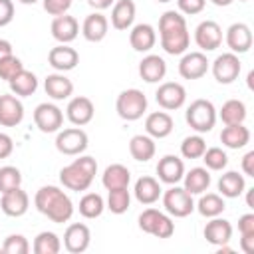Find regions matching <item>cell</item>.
Instances as JSON below:
<instances>
[{"mask_svg": "<svg viewBox=\"0 0 254 254\" xmlns=\"http://www.w3.org/2000/svg\"><path fill=\"white\" fill-rule=\"evenodd\" d=\"M159 40L161 48L169 56H183L190 46V34L187 20L179 10H167L159 18Z\"/></svg>", "mask_w": 254, "mask_h": 254, "instance_id": "obj_1", "label": "cell"}, {"mask_svg": "<svg viewBox=\"0 0 254 254\" xmlns=\"http://www.w3.org/2000/svg\"><path fill=\"white\" fill-rule=\"evenodd\" d=\"M34 204L38 212L48 216V220L56 224H64L73 216V202L71 198L56 185H46L36 190Z\"/></svg>", "mask_w": 254, "mask_h": 254, "instance_id": "obj_2", "label": "cell"}, {"mask_svg": "<svg viewBox=\"0 0 254 254\" xmlns=\"http://www.w3.org/2000/svg\"><path fill=\"white\" fill-rule=\"evenodd\" d=\"M97 175V161L89 155H77V159H73L69 165H65L60 171V183L75 192L87 190L93 183Z\"/></svg>", "mask_w": 254, "mask_h": 254, "instance_id": "obj_3", "label": "cell"}, {"mask_svg": "<svg viewBox=\"0 0 254 254\" xmlns=\"http://www.w3.org/2000/svg\"><path fill=\"white\" fill-rule=\"evenodd\" d=\"M185 119L189 123L190 129H194L196 133H208L212 131V127L216 125V107L212 101L208 99H194L187 111H185Z\"/></svg>", "mask_w": 254, "mask_h": 254, "instance_id": "obj_4", "label": "cell"}, {"mask_svg": "<svg viewBox=\"0 0 254 254\" xmlns=\"http://www.w3.org/2000/svg\"><path fill=\"white\" fill-rule=\"evenodd\" d=\"M115 111H117V115L123 121H137V119H141L145 115V111H147V97H145V93L141 89H137V87L123 89L117 95Z\"/></svg>", "mask_w": 254, "mask_h": 254, "instance_id": "obj_5", "label": "cell"}, {"mask_svg": "<svg viewBox=\"0 0 254 254\" xmlns=\"http://www.w3.org/2000/svg\"><path fill=\"white\" fill-rule=\"evenodd\" d=\"M139 228L155 238H171L175 234V222L171 214L159 210V208H145L139 214Z\"/></svg>", "mask_w": 254, "mask_h": 254, "instance_id": "obj_6", "label": "cell"}, {"mask_svg": "<svg viewBox=\"0 0 254 254\" xmlns=\"http://www.w3.org/2000/svg\"><path fill=\"white\" fill-rule=\"evenodd\" d=\"M161 196H163L165 212L171 214V216H175V218H185V216H189L194 210L192 194L187 192L183 187L171 185V189H167Z\"/></svg>", "mask_w": 254, "mask_h": 254, "instance_id": "obj_7", "label": "cell"}, {"mask_svg": "<svg viewBox=\"0 0 254 254\" xmlns=\"http://www.w3.org/2000/svg\"><path fill=\"white\" fill-rule=\"evenodd\" d=\"M89 145V137L81 127H67V129H60L56 135V149L62 155L67 157H77L81 155Z\"/></svg>", "mask_w": 254, "mask_h": 254, "instance_id": "obj_8", "label": "cell"}, {"mask_svg": "<svg viewBox=\"0 0 254 254\" xmlns=\"http://www.w3.org/2000/svg\"><path fill=\"white\" fill-rule=\"evenodd\" d=\"M210 69H212V75H214V79L218 83L228 85V83L238 79L240 69H242V62L238 60V54L224 52V54L216 56V60L212 62Z\"/></svg>", "mask_w": 254, "mask_h": 254, "instance_id": "obj_9", "label": "cell"}, {"mask_svg": "<svg viewBox=\"0 0 254 254\" xmlns=\"http://www.w3.org/2000/svg\"><path fill=\"white\" fill-rule=\"evenodd\" d=\"M34 123L42 133H58L64 125V111L56 103L44 101L34 109Z\"/></svg>", "mask_w": 254, "mask_h": 254, "instance_id": "obj_10", "label": "cell"}, {"mask_svg": "<svg viewBox=\"0 0 254 254\" xmlns=\"http://www.w3.org/2000/svg\"><path fill=\"white\" fill-rule=\"evenodd\" d=\"M155 101L165 111L181 109L187 101V89L179 81H163L155 91Z\"/></svg>", "mask_w": 254, "mask_h": 254, "instance_id": "obj_11", "label": "cell"}, {"mask_svg": "<svg viewBox=\"0 0 254 254\" xmlns=\"http://www.w3.org/2000/svg\"><path fill=\"white\" fill-rule=\"evenodd\" d=\"M222 28L214 20H202L194 28V44L200 48V52H214L222 44Z\"/></svg>", "mask_w": 254, "mask_h": 254, "instance_id": "obj_12", "label": "cell"}, {"mask_svg": "<svg viewBox=\"0 0 254 254\" xmlns=\"http://www.w3.org/2000/svg\"><path fill=\"white\" fill-rule=\"evenodd\" d=\"M210 62L204 52H185L179 62V75L183 79H200L206 75Z\"/></svg>", "mask_w": 254, "mask_h": 254, "instance_id": "obj_13", "label": "cell"}, {"mask_svg": "<svg viewBox=\"0 0 254 254\" xmlns=\"http://www.w3.org/2000/svg\"><path fill=\"white\" fill-rule=\"evenodd\" d=\"M224 42L232 54H246L252 48V30L244 22H234L224 32Z\"/></svg>", "mask_w": 254, "mask_h": 254, "instance_id": "obj_14", "label": "cell"}, {"mask_svg": "<svg viewBox=\"0 0 254 254\" xmlns=\"http://www.w3.org/2000/svg\"><path fill=\"white\" fill-rule=\"evenodd\" d=\"M95 115V105L89 97L85 95H75L67 101V107H65V117L71 125L75 127H83L87 123H91Z\"/></svg>", "mask_w": 254, "mask_h": 254, "instance_id": "obj_15", "label": "cell"}, {"mask_svg": "<svg viewBox=\"0 0 254 254\" xmlns=\"http://www.w3.org/2000/svg\"><path fill=\"white\" fill-rule=\"evenodd\" d=\"M91 244V230L83 222H71L64 232V248L69 254H81Z\"/></svg>", "mask_w": 254, "mask_h": 254, "instance_id": "obj_16", "label": "cell"}, {"mask_svg": "<svg viewBox=\"0 0 254 254\" xmlns=\"http://www.w3.org/2000/svg\"><path fill=\"white\" fill-rule=\"evenodd\" d=\"M28 208H30V196H28V192L22 187H16L12 190L2 192V196H0V210L6 216H12V218L24 216L28 212Z\"/></svg>", "mask_w": 254, "mask_h": 254, "instance_id": "obj_17", "label": "cell"}, {"mask_svg": "<svg viewBox=\"0 0 254 254\" xmlns=\"http://www.w3.org/2000/svg\"><path fill=\"white\" fill-rule=\"evenodd\" d=\"M48 64L56 69V71H71L77 64H79V54L75 48H71L69 44H58L56 48L50 50L48 54Z\"/></svg>", "mask_w": 254, "mask_h": 254, "instance_id": "obj_18", "label": "cell"}, {"mask_svg": "<svg viewBox=\"0 0 254 254\" xmlns=\"http://www.w3.org/2000/svg\"><path fill=\"white\" fill-rule=\"evenodd\" d=\"M157 177L165 185H179L185 177V163L177 155H165L157 163Z\"/></svg>", "mask_w": 254, "mask_h": 254, "instance_id": "obj_19", "label": "cell"}, {"mask_svg": "<svg viewBox=\"0 0 254 254\" xmlns=\"http://www.w3.org/2000/svg\"><path fill=\"white\" fill-rule=\"evenodd\" d=\"M24 119V105L18 95L4 93L0 95V125L2 127H16Z\"/></svg>", "mask_w": 254, "mask_h": 254, "instance_id": "obj_20", "label": "cell"}, {"mask_svg": "<svg viewBox=\"0 0 254 254\" xmlns=\"http://www.w3.org/2000/svg\"><path fill=\"white\" fill-rule=\"evenodd\" d=\"M50 32L54 36L56 42L60 44H71L77 34H79V22L69 16V14H62V16H54L52 20V26H50Z\"/></svg>", "mask_w": 254, "mask_h": 254, "instance_id": "obj_21", "label": "cell"}, {"mask_svg": "<svg viewBox=\"0 0 254 254\" xmlns=\"http://www.w3.org/2000/svg\"><path fill=\"white\" fill-rule=\"evenodd\" d=\"M133 194L137 198V202L149 206V204H155L161 194H163V189H161V181L155 179V177H139L135 181V187H133Z\"/></svg>", "mask_w": 254, "mask_h": 254, "instance_id": "obj_22", "label": "cell"}, {"mask_svg": "<svg viewBox=\"0 0 254 254\" xmlns=\"http://www.w3.org/2000/svg\"><path fill=\"white\" fill-rule=\"evenodd\" d=\"M44 89H46V95L52 97L54 101H64V99H69L71 97V93H73V81L65 73L56 71V73H50L44 79Z\"/></svg>", "mask_w": 254, "mask_h": 254, "instance_id": "obj_23", "label": "cell"}, {"mask_svg": "<svg viewBox=\"0 0 254 254\" xmlns=\"http://www.w3.org/2000/svg\"><path fill=\"white\" fill-rule=\"evenodd\" d=\"M204 240L212 246H220V244H228L232 238V224L226 218L220 216H212L206 224H204Z\"/></svg>", "mask_w": 254, "mask_h": 254, "instance_id": "obj_24", "label": "cell"}, {"mask_svg": "<svg viewBox=\"0 0 254 254\" xmlns=\"http://www.w3.org/2000/svg\"><path fill=\"white\" fill-rule=\"evenodd\" d=\"M175 121L167 111H153L145 117V133L153 139H165L173 133Z\"/></svg>", "mask_w": 254, "mask_h": 254, "instance_id": "obj_25", "label": "cell"}, {"mask_svg": "<svg viewBox=\"0 0 254 254\" xmlns=\"http://www.w3.org/2000/svg\"><path fill=\"white\" fill-rule=\"evenodd\" d=\"M129 44L135 52H151L157 44V30L151 24H135L129 32Z\"/></svg>", "mask_w": 254, "mask_h": 254, "instance_id": "obj_26", "label": "cell"}, {"mask_svg": "<svg viewBox=\"0 0 254 254\" xmlns=\"http://www.w3.org/2000/svg\"><path fill=\"white\" fill-rule=\"evenodd\" d=\"M139 75L147 83H159L167 75V62L157 54H147L139 62Z\"/></svg>", "mask_w": 254, "mask_h": 254, "instance_id": "obj_27", "label": "cell"}, {"mask_svg": "<svg viewBox=\"0 0 254 254\" xmlns=\"http://www.w3.org/2000/svg\"><path fill=\"white\" fill-rule=\"evenodd\" d=\"M109 32V20L101 14V12H91L85 16L83 24H81V36L87 42H101Z\"/></svg>", "mask_w": 254, "mask_h": 254, "instance_id": "obj_28", "label": "cell"}, {"mask_svg": "<svg viewBox=\"0 0 254 254\" xmlns=\"http://www.w3.org/2000/svg\"><path fill=\"white\" fill-rule=\"evenodd\" d=\"M135 14H137V6L133 0H115L111 8V26L119 32L129 30L135 22Z\"/></svg>", "mask_w": 254, "mask_h": 254, "instance_id": "obj_29", "label": "cell"}, {"mask_svg": "<svg viewBox=\"0 0 254 254\" xmlns=\"http://www.w3.org/2000/svg\"><path fill=\"white\" fill-rule=\"evenodd\" d=\"M210 187V173L206 167H192L190 171H185L183 177V189L190 194H202Z\"/></svg>", "mask_w": 254, "mask_h": 254, "instance_id": "obj_30", "label": "cell"}, {"mask_svg": "<svg viewBox=\"0 0 254 254\" xmlns=\"http://www.w3.org/2000/svg\"><path fill=\"white\" fill-rule=\"evenodd\" d=\"M216 187H218V194H222L224 198H238L246 189V181L244 175H240L238 171H226L220 175Z\"/></svg>", "mask_w": 254, "mask_h": 254, "instance_id": "obj_31", "label": "cell"}, {"mask_svg": "<svg viewBox=\"0 0 254 254\" xmlns=\"http://www.w3.org/2000/svg\"><path fill=\"white\" fill-rule=\"evenodd\" d=\"M220 143L226 149H242L250 143V129L244 123L224 125V129L220 131Z\"/></svg>", "mask_w": 254, "mask_h": 254, "instance_id": "obj_32", "label": "cell"}, {"mask_svg": "<svg viewBox=\"0 0 254 254\" xmlns=\"http://www.w3.org/2000/svg\"><path fill=\"white\" fill-rule=\"evenodd\" d=\"M129 153H131V157H133L135 161H139V163L151 161V159L155 157V153H157L155 139L149 137L147 133H145V135H143V133L133 135V137L129 139Z\"/></svg>", "mask_w": 254, "mask_h": 254, "instance_id": "obj_33", "label": "cell"}, {"mask_svg": "<svg viewBox=\"0 0 254 254\" xmlns=\"http://www.w3.org/2000/svg\"><path fill=\"white\" fill-rule=\"evenodd\" d=\"M101 183L107 190L111 189H121V187H129L131 183V171L121 165V163H113V165H107L103 175H101Z\"/></svg>", "mask_w": 254, "mask_h": 254, "instance_id": "obj_34", "label": "cell"}, {"mask_svg": "<svg viewBox=\"0 0 254 254\" xmlns=\"http://www.w3.org/2000/svg\"><path fill=\"white\" fill-rule=\"evenodd\" d=\"M194 208L198 210L200 216L204 218H212V216H220L226 208V202H224V196L218 194V192H202L198 202L194 204Z\"/></svg>", "mask_w": 254, "mask_h": 254, "instance_id": "obj_35", "label": "cell"}, {"mask_svg": "<svg viewBox=\"0 0 254 254\" xmlns=\"http://www.w3.org/2000/svg\"><path fill=\"white\" fill-rule=\"evenodd\" d=\"M8 83H10V91L14 95H18V97H30L38 89V77H36V73L28 71L26 67L20 73H16Z\"/></svg>", "mask_w": 254, "mask_h": 254, "instance_id": "obj_36", "label": "cell"}, {"mask_svg": "<svg viewBox=\"0 0 254 254\" xmlns=\"http://www.w3.org/2000/svg\"><path fill=\"white\" fill-rule=\"evenodd\" d=\"M248 111H246V105L244 101L240 99H228L222 103V107L218 109L216 117H220V121L224 125H236V123H244Z\"/></svg>", "mask_w": 254, "mask_h": 254, "instance_id": "obj_37", "label": "cell"}, {"mask_svg": "<svg viewBox=\"0 0 254 254\" xmlns=\"http://www.w3.org/2000/svg\"><path fill=\"white\" fill-rule=\"evenodd\" d=\"M79 214L87 220H93V218H99L105 210V200L99 192H85L81 198H79Z\"/></svg>", "mask_w": 254, "mask_h": 254, "instance_id": "obj_38", "label": "cell"}, {"mask_svg": "<svg viewBox=\"0 0 254 254\" xmlns=\"http://www.w3.org/2000/svg\"><path fill=\"white\" fill-rule=\"evenodd\" d=\"M32 250H34V254H58L62 250V240L56 232L42 230V232L36 234Z\"/></svg>", "mask_w": 254, "mask_h": 254, "instance_id": "obj_39", "label": "cell"}, {"mask_svg": "<svg viewBox=\"0 0 254 254\" xmlns=\"http://www.w3.org/2000/svg\"><path fill=\"white\" fill-rule=\"evenodd\" d=\"M131 206V192L129 187H121V189H111L107 194V202L105 208H109L113 214H123L127 212Z\"/></svg>", "mask_w": 254, "mask_h": 254, "instance_id": "obj_40", "label": "cell"}, {"mask_svg": "<svg viewBox=\"0 0 254 254\" xmlns=\"http://www.w3.org/2000/svg\"><path fill=\"white\" fill-rule=\"evenodd\" d=\"M204 151H206V141L202 139L200 133L198 135H189L181 143V155L185 159H200Z\"/></svg>", "mask_w": 254, "mask_h": 254, "instance_id": "obj_41", "label": "cell"}, {"mask_svg": "<svg viewBox=\"0 0 254 254\" xmlns=\"http://www.w3.org/2000/svg\"><path fill=\"white\" fill-rule=\"evenodd\" d=\"M200 159L204 161V167L208 171H224L228 165V155L220 147H208Z\"/></svg>", "mask_w": 254, "mask_h": 254, "instance_id": "obj_42", "label": "cell"}, {"mask_svg": "<svg viewBox=\"0 0 254 254\" xmlns=\"http://www.w3.org/2000/svg\"><path fill=\"white\" fill-rule=\"evenodd\" d=\"M20 185H22V173L18 167H12V165L0 167V194L16 189Z\"/></svg>", "mask_w": 254, "mask_h": 254, "instance_id": "obj_43", "label": "cell"}, {"mask_svg": "<svg viewBox=\"0 0 254 254\" xmlns=\"http://www.w3.org/2000/svg\"><path fill=\"white\" fill-rule=\"evenodd\" d=\"M2 252H6V254H28L30 252V242L24 234H10L2 242Z\"/></svg>", "mask_w": 254, "mask_h": 254, "instance_id": "obj_44", "label": "cell"}, {"mask_svg": "<svg viewBox=\"0 0 254 254\" xmlns=\"http://www.w3.org/2000/svg\"><path fill=\"white\" fill-rule=\"evenodd\" d=\"M22 69H24V64H22V60L16 58L14 54L0 58V79L10 81V79H12L16 73H20Z\"/></svg>", "mask_w": 254, "mask_h": 254, "instance_id": "obj_45", "label": "cell"}, {"mask_svg": "<svg viewBox=\"0 0 254 254\" xmlns=\"http://www.w3.org/2000/svg\"><path fill=\"white\" fill-rule=\"evenodd\" d=\"M42 6L50 16H62L71 8V0H42Z\"/></svg>", "mask_w": 254, "mask_h": 254, "instance_id": "obj_46", "label": "cell"}, {"mask_svg": "<svg viewBox=\"0 0 254 254\" xmlns=\"http://www.w3.org/2000/svg\"><path fill=\"white\" fill-rule=\"evenodd\" d=\"M206 6V0H177V8L181 14H187V16H194V14H200Z\"/></svg>", "mask_w": 254, "mask_h": 254, "instance_id": "obj_47", "label": "cell"}, {"mask_svg": "<svg viewBox=\"0 0 254 254\" xmlns=\"http://www.w3.org/2000/svg\"><path fill=\"white\" fill-rule=\"evenodd\" d=\"M14 20V2L12 0H0V28L8 26Z\"/></svg>", "mask_w": 254, "mask_h": 254, "instance_id": "obj_48", "label": "cell"}, {"mask_svg": "<svg viewBox=\"0 0 254 254\" xmlns=\"http://www.w3.org/2000/svg\"><path fill=\"white\" fill-rule=\"evenodd\" d=\"M238 232L240 234H254V212H246L238 218Z\"/></svg>", "mask_w": 254, "mask_h": 254, "instance_id": "obj_49", "label": "cell"}, {"mask_svg": "<svg viewBox=\"0 0 254 254\" xmlns=\"http://www.w3.org/2000/svg\"><path fill=\"white\" fill-rule=\"evenodd\" d=\"M14 153V139L0 131V159H8Z\"/></svg>", "mask_w": 254, "mask_h": 254, "instance_id": "obj_50", "label": "cell"}, {"mask_svg": "<svg viewBox=\"0 0 254 254\" xmlns=\"http://www.w3.org/2000/svg\"><path fill=\"white\" fill-rule=\"evenodd\" d=\"M240 167H242V173H244L246 177H254V151H248V153L242 157Z\"/></svg>", "mask_w": 254, "mask_h": 254, "instance_id": "obj_51", "label": "cell"}, {"mask_svg": "<svg viewBox=\"0 0 254 254\" xmlns=\"http://www.w3.org/2000/svg\"><path fill=\"white\" fill-rule=\"evenodd\" d=\"M240 250L244 254H254V234H240Z\"/></svg>", "mask_w": 254, "mask_h": 254, "instance_id": "obj_52", "label": "cell"}, {"mask_svg": "<svg viewBox=\"0 0 254 254\" xmlns=\"http://www.w3.org/2000/svg\"><path fill=\"white\" fill-rule=\"evenodd\" d=\"M113 2H115V0H87V4H89L95 12H101V10L111 8V6H113Z\"/></svg>", "mask_w": 254, "mask_h": 254, "instance_id": "obj_53", "label": "cell"}, {"mask_svg": "<svg viewBox=\"0 0 254 254\" xmlns=\"http://www.w3.org/2000/svg\"><path fill=\"white\" fill-rule=\"evenodd\" d=\"M10 54H14V52H12V44H10L8 40L0 38V58H4V56H10Z\"/></svg>", "mask_w": 254, "mask_h": 254, "instance_id": "obj_54", "label": "cell"}, {"mask_svg": "<svg viewBox=\"0 0 254 254\" xmlns=\"http://www.w3.org/2000/svg\"><path fill=\"white\" fill-rule=\"evenodd\" d=\"M244 192H246V206L254 208V189H244Z\"/></svg>", "mask_w": 254, "mask_h": 254, "instance_id": "obj_55", "label": "cell"}, {"mask_svg": "<svg viewBox=\"0 0 254 254\" xmlns=\"http://www.w3.org/2000/svg\"><path fill=\"white\" fill-rule=\"evenodd\" d=\"M210 2H212L214 6H220V8H222V6H230L234 0H210Z\"/></svg>", "mask_w": 254, "mask_h": 254, "instance_id": "obj_56", "label": "cell"}, {"mask_svg": "<svg viewBox=\"0 0 254 254\" xmlns=\"http://www.w3.org/2000/svg\"><path fill=\"white\" fill-rule=\"evenodd\" d=\"M252 79H254V71L248 73V87H250V89H252Z\"/></svg>", "mask_w": 254, "mask_h": 254, "instance_id": "obj_57", "label": "cell"}, {"mask_svg": "<svg viewBox=\"0 0 254 254\" xmlns=\"http://www.w3.org/2000/svg\"><path fill=\"white\" fill-rule=\"evenodd\" d=\"M20 4H26V6H30V4H36L38 0H18Z\"/></svg>", "mask_w": 254, "mask_h": 254, "instance_id": "obj_58", "label": "cell"}, {"mask_svg": "<svg viewBox=\"0 0 254 254\" xmlns=\"http://www.w3.org/2000/svg\"><path fill=\"white\" fill-rule=\"evenodd\" d=\"M157 2H161V4H167V2H173V0H157Z\"/></svg>", "mask_w": 254, "mask_h": 254, "instance_id": "obj_59", "label": "cell"}, {"mask_svg": "<svg viewBox=\"0 0 254 254\" xmlns=\"http://www.w3.org/2000/svg\"><path fill=\"white\" fill-rule=\"evenodd\" d=\"M238 2H248V0H238Z\"/></svg>", "mask_w": 254, "mask_h": 254, "instance_id": "obj_60", "label": "cell"}]
</instances>
